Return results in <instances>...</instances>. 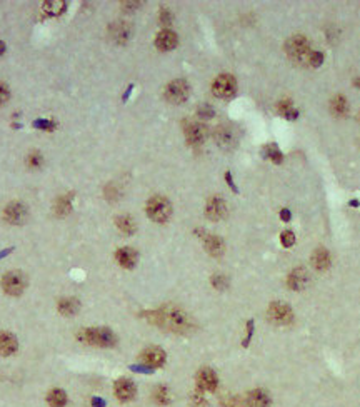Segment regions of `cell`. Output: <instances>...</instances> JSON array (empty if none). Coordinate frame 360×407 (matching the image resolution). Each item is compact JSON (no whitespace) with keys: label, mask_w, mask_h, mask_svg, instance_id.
Listing matches in <instances>:
<instances>
[{"label":"cell","mask_w":360,"mask_h":407,"mask_svg":"<svg viewBox=\"0 0 360 407\" xmlns=\"http://www.w3.org/2000/svg\"><path fill=\"white\" fill-rule=\"evenodd\" d=\"M144 316L147 317L150 324L169 329V331L177 332V334H187L194 329V322H192L190 316L182 309H179V307L167 306L159 311L145 312Z\"/></svg>","instance_id":"1"},{"label":"cell","mask_w":360,"mask_h":407,"mask_svg":"<svg viewBox=\"0 0 360 407\" xmlns=\"http://www.w3.org/2000/svg\"><path fill=\"white\" fill-rule=\"evenodd\" d=\"M82 342L97 347H113L117 344V336L108 327H88L79 332Z\"/></svg>","instance_id":"2"},{"label":"cell","mask_w":360,"mask_h":407,"mask_svg":"<svg viewBox=\"0 0 360 407\" xmlns=\"http://www.w3.org/2000/svg\"><path fill=\"white\" fill-rule=\"evenodd\" d=\"M285 52L287 55L290 57L294 62H307L309 64V57H310V42L307 37L304 35H294V37H290L287 40L285 44Z\"/></svg>","instance_id":"3"},{"label":"cell","mask_w":360,"mask_h":407,"mask_svg":"<svg viewBox=\"0 0 360 407\" xmlns=\"http://www.w3.org/2000/svg\"><path fill=\"white\" fill-rule=\"evenodd\" d=\"M147 216L152 219L154 222H165L167 219L172 216V206L165 197L155 195L147 202Z\"/></svg>","instance_id":"4"},{"label":"cell","mask_w":360,"mask_h":407,"mask_svg":"<svg viewBox=\"0 0 360 407\" xmlns=\"http://www.w3.org/2000/svg\"><path fill=\"white\" fill-rule=\"evenodd\" d=\"M25 287H27V279L19 270L7 272L2 277V289L9 295H20L25 290Z\"/></svg>","instance_id":"5"},{"label":"cell","mask_w":360,"mask_h":407,"mask_svg":"<svg viewBox=\"0 0 360 407\" xmlns=\"http://www.w3.org/2000/svg\"><path fill=\"white\" fill-rule=\"evenodd\" d=\"M164 95L170 104H184L190 95V87L189 83L182 79L174 80L165 87Z\"/></svg>","instance_id":"6"},{"label":"cell","mask_w":360,"mask_h":407,"mask_svg":"<svg viewBox=\"0 0 360 407\" xmlns=\"http://www.w3.org/2000/svg\"><path fill=\"white\" fill-rule=\"evenodd\" d=\"M237 90V82L230 74L218 75L212 83V92L215 93L218 98H230Z\"/></svg>","instance_id":"7"},{"label":"cell","mask_w":360,"mask_h":407,"mask_svg":"<svg viewBox=\"0 0 360 407\" xmlns=\"http://www.w3.org/2000/svg\"><path fill=\"white\" fill-rule=\"evenodd\" d=\"M267 316L269 319L277 326L292 324V321H294V312H292L289 306L282 304V302H272V304L269 306Z\"/></svg>","instance_id":"8"},{"label":"cell","mask_w":360,"mask_h":407,"mask_svg":"<svg viewBox=\"0 0 360 407\" xmlns=\"http://www.w3.org/2000/svg\"><path fill=\"white\" fill-rule=\"evenodd\" d=\"M4 219L9 224L14 226H20L27 219V207L20 202H10L7 207L4 209Z\"/></svg>","instance_id":"9"},{"label":"cell","mask_w":360,"mask_h":407,"mask_svg":"<svg viewBox=\"0 0 360 407\" xmlns=\"http://www.w3.org/2000/svg\"><path fill=\"white\" fill-rule=\"evenodd\" d=\"M218 385L217 374L212 369L203 367L197 372V387L200 392H213Z\"/></svg>","instance_id":"10"},{"label":"cell","mask_w":360,"mask_h":407,"mask_svg":"<svg viewBox=\"0 0 360 407\" xmlns=\"http://www.w3.org/2000/svg\"><path fill=\"white\" fill-rule=\"evenodd\" d=\"M185 139L190 145H200L207 137V127L200 122H189L184 127Z\"/></svg>","instance_id":"11"},{"label":"cell","mask_w":360,"mask_h":407,"mask_svg":"<svg viewBox=\"0 0 360 407\" xmlns=\"http://www.w3.org/2000/svg\"><path fill=\"white\" fill-rule=\"evenodd\" d=\"M113 394L118 400L122 402H129L135 397L137 394V389H135V384L129 379H118L115 384H113Z\"/></svg>","instance_id":"12"},{"label":"cell","mask_w":360,"mask_h":407,"mask_svg":"<svg viewBox=\"0 0 360 407\" xmlns=\"http://www.w3.org/2000/svg\"><path fill=\"white\" fill-rule=\"evenodd\" d=\"M213 139H215V142L222 149H232L237 142L235 134H233L232 127H228V125H218L215 132H213Z\"/></svg>","instance_id":"13"},{"label":"cell","mask_w":360,"mask_h":407,"mask_svg":"<svg viewBox=\"0 0 360 407\" xmlns=\"http://www.w3.org/2000/svg\"><path fill=\"white\" fill-rule=\"evenodd\" d=\"M205 216L210 219V221H220L227 216V204L223 202L220 197H212L210 200L207 202L205 207Z\"/></svg>","instance_id":"14"},{"label":"cell","mask_w":360,"mask_h":407,"mask_svg":"<svg viewBox=\"0 0 360 407\" xmlns=\"http://www.w3.org/2000/svg\"><path fill=\"white\" fill-rule=\"evenodd\" d=\"M142 362L150 369H157L165 364V352L160 347H149L142 352Z\"/></svg>","instance_id":"15"},{"label":"cell","mask_w":360,"mask_h":407,"mask_svg":"<svg viewBox=\"0 0 360 407\" xmlns=\"http://www.w3.org/2000/svg\"><path fill=\"white\" fill-rule=\"evenodd\" d=\"M307 282H309V274H307V270L304 267L294 269L289 274V277H287V285H289L292 290L304 289V287L307 285Z\"/></svg>","instance_id":"16"},{"label":"cell","mask_w":360,"mask_h":407,"mask_svg":"<svg viewBox=\"0 0 360 407\" xmlns=\"http://www.w3.org/2000/svg\"><path fill=\"white\" fill-rule=\"evenodd\" d=\"M203 247L212 257H220L225 250V245H223V241L218 236H212V234H207L203 236Z\"/></svg>","instance_id":"17"},{"label":"cell","mask_w":360,"mask_h":407,"mask_svg":"<svg viewBox=\"0 0 360 407\" xmlns=\"http://www.w3.org/2000/svg\"><path fill=\"white\" fill-rule=\"evenodd\" d=\"M177 34L172 32V30H162V32L157 34V37H155V47H157L159 50H172L177 47Z\"/></svg>","instance_id":"18"},{"label":"cell","mask_w":360,"mask_h":407,"mask_svg":"<svg viewBox=\"0 0 360 407\" xmlns=\"http://www.w3.org/2000/svg\"><path fill=\"white\" fill-rule=\"evenodd\" d=\"M115 259L124 269H134L137 264V252L130 247H120L115 252Z\"/></svg>","instance_id":"19"},{"label":"cell","mask_w":360,"mask_h":407,"mask_svg":"<svg viewBox=\"0 0 360 407\" xmlns=\"http://www.w3.org/2000/svg\"><path fill=\"white\" fill-rule=\"evenodd\" d=\"M19 349V342L14 334L0 331V356H12Z\"/></svg>","instance_id":"20"},{"label":"cell","mask_w":360,"mask_h":407,"mask_svg":"<svg viewBox=\"0 0 360 407\" xmlns=\"http://www.w3.org/2000/svg\"><path fill=\"white\" fill-rule=\"evenodd\" d=\"M249 407H269L270 405V395L265 392L264 389H255L250 390L245 399Z\"/></svg>","instance_id":"21"},{"label":"cell","mask_w":360,"mask_h":407,"mask_svg":"<svg viewBox=\"0 0 360 407\" xmlns=\"http://www.w3.org/2000/svg\"><path fill=\"white\" fill-rule=\"evenodd\" d=\"M108 34H110V37L115 40L117 44H125L130 37V25L125 22H115L110 25Z\"/></svg>","instance_id":"22"},{"label":"cell","mask_w":360,"mask_h":407,"mask_svg":"<svg viewBox=\"0 0 360 407\" xmlns=\"http://www.w3.org/2000/svg\"><path fill=\"white\" fill-rule=\"evenodd\" d=\"M57 309H59V312L62 316H67V317H70V316H75L77 312H79L80 309V302L74 299V297H65V299H60L59 300V304H57Z\"/></svg>","instance_id":"23"},{"label":"cell","mask_w":360,"mask_h":407,"mask_svg":"<svg viewBox=\"0 0 360 407\" xmlns=\"http://www.w3.org/2000/svg\"><path fill=\"white\" fill-rule=\"evenodd\" d=\"M312 265L317 270H327L330 267V255L323 247H319L312 255Z\"/></svg>","instance_id":"24"},{"label":"cell","mask_w":360,"mask_h":407,"mask_svg":"<svg viewBox=\"0 0 360 407\" xmlns=\"http://www.w3.org/2000/svg\"><path fill=\"white\" fill-rule=\"evenodd\" d=\"M67 10V2H60V0H50V2H44V12L50 17H60Z\"/></svg>","instance_id":"25"},{"label":"cell","mask_w":360,"mask_h":407,"mask_svg":"<svg viewBox=\"0 0 360 407\" xmlns=\"http://www.w3.org/2000/svg\"><path fill=\"white\" fill-rule=\"evenodd\" d=\"M47 402L50 407H65L67 404V394L62 389H52L47 394Z\"/></svg>","instance_id":"26"},{"label":"cell","mask_w":360,"mask_h":407,"mask_svg":"<svg viewBox=\"0 0 360 407\" xmlns=\"http://www.w3.org/2000/svg\"><path fill=\"white\" fill-rule=\"evenodd\" d=\"M115 226L120 232L127 234V236H132V234L137 231V226H135L134 219L129 216H120L115 219Z\"/></svg>","instance_id":"27"},{"label":"cell","mask_w":360,"mask_h":407,"mask_svg":"<svg viewBox=\"0 0 360 407\" xmlns=\"http://www.w3.org/2000/svg\"><path fill=\"white\" fill-rule=\"evenodd\" d=\"M72 199H74V194H65L62 195L59 200L55 204V214L59 217L67 216L72 211Z\"/></svg>","instance_id":"28"},{"label":"cell","mask_w":360,"mask_h":407,"mask_svg":"<svg viewBox=\"0 0 360 407\" xmlns=\"http://www.w3.org/2000/svg\"><path fill=\"white\" fill-rule=\"evenodd\" d=\"M330 109H332V114H333V116H337V117L345 116L347 111H348V106H347L345 97H343V95H335V97H333V98H332V102H330Z\"/></svg>","instance_id":"29"},{"label":"cell","mask_w":360,"mask_h":407,"mask_svg":"<svg viewBox=\"0 0 360 407\" xmlns=\"http://www.w3.org/2000/svg\"><path fill=\"white\" fill-rule=\"evenodd\" d=\"M279 112H280V116H284L285 119H289V121H295L297 116H299L295 109L292 107V102L287 100V98L279 104Z\"/></svg>","instance_id":"30"},{"label":"cell","mask_w":360,"mask_h":407,"mask_svg":"<svg viewBox=\"0 0 360 407\" xmlns=\"http://www.w3.org/2000/svg\"><path fill=\"white\" fill-rule=\"evenodd\" d=\"M154 399H155V402L160 404V405L170 404V392H169V389H167L165 385H159V387L154 390Z\"/></svg>","instance_id":"31"},{"label":"cell","mask_w":360,"mask_h":407,"mask_svg":"<svg viewBox=\"0 0 360 407\" xmlns=\"http://www.w3.org/2000/svg\"><path fill=\"white\" fill-rule=\"evenodd\" d=\"M264 152H265V157H269L274 164H282V160H284V155H282V152L275 144L267 145V147L264 149Z\"/></svg>","instance_id":"32"},{"label":"cell","mask_w":360,"mask_h":407,"mask_svg":"<svg viewBox=\"0 0 360 407\" xmlns=\"http://www.w3.org/2000/svg\"><path fill=\"white\" fill-rule=\"evenodd\" d=\"M210 282H212V285L215 287V289H218V290L225 289V287L228 285V280H227V277H225V275H222V274H215V275H212Z\"/></svg>","instance_id":"33"},{"label":"cell","mask_w":360,"mask_h":407,"mask_svg":"<svg viewBox=\"0 0 360 407\" xmlns=\"http://www.w3.org/2000/svg\"><path fill=\"white\" fill-rule=\"evenodd\" d=\"M280 242L284 247H292V245L295 244V234L294 232H290V231H285V232H282V236H280Z\"/></svg>","instance_id":"34"},{"label":"cell","mask_w":360,"mask_h":407,"mask_svg":"<svg viewBox=\"0 0 360 407\" xmlns=\"http://www.w3.org/2000/svg\"><path fill=\"white\" fill-rule=\"evenodd\" d=\"M322 62H323V54H322V52H310L309 64L312 67H320Z\"/></svg>","instance_id":"35"},{"label":"cell","mask_w":360,"mask_h":407,"mask_svg":"<svg viewBox=\"0 0 360 407\" xmlns=\"http://www.w3.org/2000/svg\"><path fill=\"white\" fill-rule=\"evenodd\" d=\"M223 407H249L247 402L238 397H228L225 399V402H223Z\"/></svg>","instance_id":"36"},{"label":"cell","mask_w":360,"mask_h":407,"mask_svg":"<svg viewBox=\"0 0 360 407\" xmlns=\"http://www.w3.org/2000/svg\"><path fill=\"white\" fill-rule=\"evenodd\" d=\"M10 98V90L9 87L5 85L4 82H0V106H4L5 102H7Z\"/></svg>","instance_id":"37"},{"label":"cell","mask_w":360,"mask_h":407,"mask_svg":"<svg viewBox=\"0 0 360 407\" xmlns=\"http://www.w3.org/2000/svg\"><path fill=\"white\" fill-rule=\"evenodd\" d=\"M54 122H50V121H44V119H39V121H35L34 122V127H37V129H42V130H52L54 129Z\"/></svg>","instance_id":"38"},{"label":"cell","mask_w":360,"mask_h":407,"mask_svg":"<svg viewBox=\"0 0 360 407\" xmlns=\"http://www.w3.org/2000/svg\"><path fill=\"white\" fill-rule=\"evenodd\" d=\"M160 22L164 24V25H170L172 22V14H170V10L169 9H160Z\"/></svg>","instance_id":"39"},{"label":"cell","mask_w":360,"mask_h":407,"mask_svg":"<svg viewBox=\"0 0 360 407\" xmlns=\"http://www.w3.org/2000/svg\"><path fill=\"white\" fill-rule=\"evenodd\" d=\"M42 164V155L39 152H32L29 155V165L30 167H40Z\"/></svg>","instance_id":"40"},{"label":"cell","mask_w":360,"mask_h":407,"mask_svg":"<svg viewBox=\"0 0 360 407\" xmlns=\"http://www.w3.org/2000/svg\"><path fill=\"white\" fill-rule=\"evenodd\" d=\"M199 116L203 117V119H208L213 116V109L210 106H202L199 107Z\"/></svg>","instance_id":"41"},{"label":"cell","mask_w":360,"mask_h":407,"mask_svg":"<svg viewBox=\"0 0 360 407\" xmlns=\"http://www.w3.org/2000/svg\"><path fill=\"white\" fill-rule=\"evenodd\" d=\"M252 334H254V322H252V321H249V322H247V337H245V341H244V347H247V346H249L250 339H252Z\"/></svg>","instance_id":"42"},{"label":"cell","mask_w":360,"mask_h":407,"mask_svg":"<svg viewBox=\"0 0 360 407\" xmlns=\"http://www.w3.org/2000/svg\"><path fill=\"white\" fill-rule=\"evenodd\" d=\"M225 180H227V184L232 187V190H233V192H238V190H237V185L233 184V180H232V174H230V172H227V174H225Z\"/></svg>","instance_id":"43"},{"label":"cell","mask_w":360,"mask_h":407,"mask_svg":"<svg viewBox=\"0 0 360 407\" xmlns=\"http://www.w3.org/2000/svg\"><path fill=\"white\" fill-rule=\"evenodd\" d=\"M280 217H282V221H284V222H289L290 217H292V214H290L289 209H284V211L280 212Z\"/></svg>","instance_id":"44"},{"label":"cell","mask_w":360,"mask_h":407,"mask_svg":"<svg viewBox=\"0 0 360 407\" xmlns=\"http://www.w3.org/2000/svg\"><path fill=\"white\" fill-rule=\"evenodd\" d=\"M122 5L125 7V10H134V9H137V5H140V4L139 2H124Z\"/></svg>","instance_id":"45"},{"label":"cell","mask_w":360,"mask_h":407,"mask_svg":"<svg viewBox=\"0 0 360 407\" xmlns=\"http://www.w3.org/2000/svg\"><path fill=\"white\" fill-rule=\"evenodd\" d=\"M92 405L93 407H105V402H103L102 399H98V397H93L92 399Z\"/></svg>","instance_id":"46"},{"label":"cell","mask_w":360,"mask_h":407,"mask_svg":"<svg viewBox=\"0 0 360 407\" xmlns=\"http://www.w3.org/2000/svg\"><path fill=\"white\" fill-rule=\"evenodd\" d=\"M12 250H14L12 247H9V249H5V250H2V252H0V259H2V257H5V255H9L10 252H12Z\"/></svg>","instance_id":"47"},{"label":"cell","mask_w":360,"mask_h":407,"mask_svg":"<svg viewBox=\"0 0 360 407\" xmlns=\"http://www.w3.org/2000/svg\"><path fill=\"white\" fill-rule=\"evenodd\" d=\"M4 52H5V44H4L2 40H0V55H2Z\"/></svg>","instance_id":"48"},{"label":"cell","mask_w":360,"mask_h":407,"mask_svg":"<svg viewBox=\"0 0 360 407\" xmlns=\"http://www.w3.org/2000/svg\"><path fill=\"white\" fill-rule=\"evenodd\" d=\"M353 85H355L357 88H360V77H358V79H355V80H353Z\"/></svg>","instance_id":"49"},{"label":"cell","mask_w":360,"mask_h":407,"mask_svg":"<svg viewBox=\"0 0 360 407\" xmlns=\"http://www.w3.org/2000/svg\"><path fill=\"white\" fill-rule=\"evenodd\" d=\"M350 206H353V207H357V206H358V200H352V202H350Z\"/></svg>","instance_id":"50"}]
</instances>
